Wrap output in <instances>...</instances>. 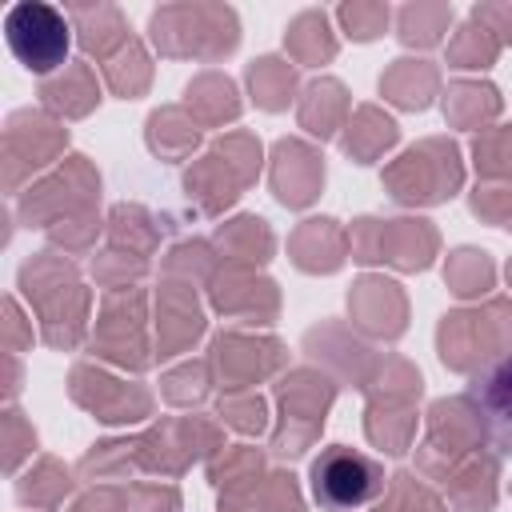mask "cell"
<instances>
[{
  "label": "cell",
  "mask_w": 512,
  "mask_h": 512,
  "mask_svg": "<svg viewBox=\"0 0 512 512\" xmlns=\"http://www.w3.org/2000/svg\"><path fill=\"white\" fill-rule=\"evenodd\" d=\"M4 36H8L12 56L28 72H52L56 64H64L68 44H72L68 20L52 4H40V0H24V4L8 8Z\"/></svg>",
  "instance_id": "1"
},
{
  "label": "cell",
  "mask_w": 512,
  "mask_h": 512,
  "mask_svg": "<svg viewBox=\"0 0 512 512\" xmlns=\"http://www.w3.org/2000/svg\"><path fill=\"white\" fill-rule=\"evenodd\" d=\"M380 488H384L380 464L352 448H328L312 464V496L328 512H352V508L376 500Z\"/></svg>",
  "instance_id": "2"
},
{
  "label": "cell",
  "mask_w": 512,
  "mask_h": 512,
  "mask_svg": "<svg viewBox=\"0 0 512 512\" xmlns=\"http://www.w3.org/2000/svg\"><path fill=\"white\" fill-rule=\"evenodd\" d=\"M468 400L480 412L488 440L500 452H512V352L496 356L488 368H480L468 384Z\"/></svg>",
  "instance_id": "3"
}]
</instances>
